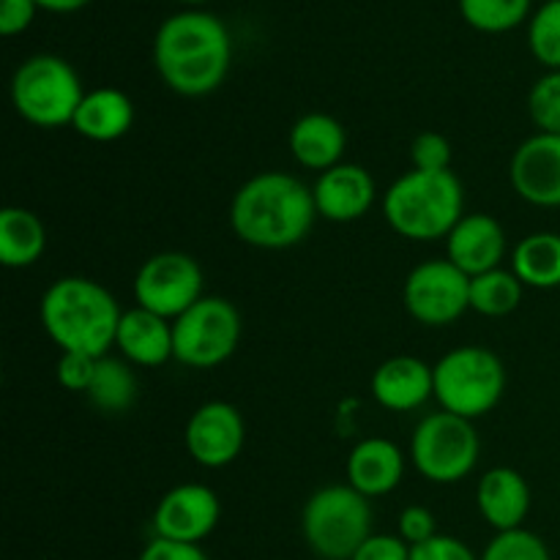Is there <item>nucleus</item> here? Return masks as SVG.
I'll return each instance as SVG.
<instances>
[{
  "instance_id": "f704fd0d",
  "label": "nucleus",
  "mask_w": 560,
  "mask_h": 560,
  "mask_svg": "<svg viewBox=\"0 0 560 560\" xmlns=\"http://www.w3.org/2000/svg\"><path fill=\"white\" fill-rule=\"evenodd\" d=\"M350 560H410V545L399 536L372 534Z\"/></svg>"
},
{
  "instance_id": "58836bf2",
  "label": "nucleus",
  "mask_w": 560,
  "mask_h": 560,
  "mask_svg": "<svg viewBox=\"0 0 560 560\" xmlns=\"http://www.w3.org/2000/svg\"><path fill=\"white\" fill-rule=\"evenodd\" d=\"M184 3H206V0H184Z\"/></svg>"
},
{
  "instance_id": "20e7f679",
  "label": "nucleus",
  "mask_w": 560,
  "mask_h": 560,
  "mask_svg": "<svg viewBox=\"0 0 560 560\" xmlns=\"http://www.w3.org/2000/svg\"><path fill=\"white\" fill-rule=\"evenodd\" d=\"M463 184L452 170L421 173L410 170L383 195V217L388 228L410 241L446 238L465 217Z\"/></svg>"
},
{
  "instance_id": "c85d7f7f",
  "label": "nucleus",
  "mask_w": 560,
  "mask_h": 560,
  "mask_svg": "<svg viewBox=\"0 0 560 560\" xmlns=\"http://www.w3.org/2000/svg\"><path fill=\"white\" fill-rule=\"evenodd\" d=\"M528 113L539 131L560 135V71H550L530 88Z\"/></svg>"
},
{
  "instance_id": "ddd939ff",
  "label": "nucleus",
  "mask_w": 560,
  "mask_h": 560,
  "mask_svg": "<svg viewBox=\"0 0 560 560\" xmlns=\"http://www.w3.org/2000/svg\"><path fill=\"white\" fill-rule=\"evenodd\" d=\"M184 441L197 465L224 468L241 457L246 441L244 416L230 402H206L191 413Z\"/></svg>"
},
{
  "instance_id": "6e6552de",
  "label": "nucleus",
  "mask_w": 560,
  "mask_h": 560,
  "mask_svg": "<svg viewBox=\"0 0 560 560\" xmlns=\"http://www.w3.org/2000/svg\"><path fill=\"white\" fill-rule=\"evenodd\" d=\"M479 435L474 421L441 410L419 421L410 438L416 470L432 485H457L479 463Z\"/></svg>"
},
{
  "instance_id": "0eeeda50",
  "label": "nucleus",
  "mask_w": 560,
  "mask_h": 560,
  "mask_svg": "<svg viewBox=\"0 0 560 560\" xmlns=\"http://www.w3.org/2000/svg\"><path fill=\"white\" fill-rule=\"evenodd\" d=\"M82 91L80 77L58 55H33L11 80V104L16 115L38 129H60L74 120Z\"/></svg>"
},
{
  "instance_id": "f257e3e1",
  "label": "nucleus",
  "mask_w": 560,
  "mask_h": 560,
  "mask_svg": "<svg viewBox=\"0 0 560 560\" xmlns=\"http://www.w3.org/2000/svg\"><path fill=\"white\" fill-rule=\"evenodd\" d=\"M228 27L213 14L184 11L162 22L153 38V63L170 91L180 96H208L230 71Z\"/></svg>"
},
{
  "instance_id": "dca6fc26",
  "label": "nucleus",
  "mask_w": 560,
  "mask_h": 560,
  "mask_svg": "<svg viewBox=\"0 0 560 560\" xmlns=\"http://www.w3.org/2000/svg\"><path fill=\"white\" fill-rule=\"evenodd\" d=\"M315 208L328 222H355L375 202V180L361 164H337L317 178Z\"/></svg>"
},
{
  "instance_id": "e433bc0d",
  "label": "nucleus",
  "mask_w": 560,
  "mask_h": 560,
  "mask_svg": "<svg viewBox=\"0 0 560 560\" xmlns=\"http://www.w3.org/2000/svg\"><path fill=\"white\" fill-rule=\"evenodd\" d=\"M140 560H208L200 545H180V541L153 539L142 550Z\"/></svg>"
},
{
  "instance_id": "c9c22d12",
  "label": "nucleus",
  "mask_w": 560,
  "mask_h": 560,
  "mask_svg": "<svg viewBox=\"0 0 560 560\" xmlns=\"http://www.w3.org/2000/svg\"><path fill=\"white\" fill-rule=\"evenodd\" d=\"M36 9V0H0V33L16 36V33L27 31Z\"/></svg>"
},
{
  "instance_id": "72a5a7b5",
  "label": "nucleus",
  "mask_w": 560,
  "mask_h": 560,
  "mask_svg": "<svg viewBox=\"0 0 560 560\" xmlns=\"http://www.w3.org/2000/svg\"><path fill=\"white\" fill-rule=\"evenodd\" d=\"M410 560H479L465 541L438 534L424 545L410 547Z\"/></svg>"
},
{
  "instance_id": "6ab92c4d",
  "label": "nucleus",
  "mask_w": 560,
  "mask_h": 560,
  "mask_svg": "<svg viewBox=\"0 0 560 560\" xmlns=\"http://www.w3.org/2000/svg\"><path fill=\"white\" fill-rule=\"evenodd\" d=\"M479 512L498 534L523 528L530 512V487L514 468H492L481 476L476 490Z\"/></svg>"
},
{
  "instance_id": "423d86ee",
  "label": "nucleus",
  "mask_w": 560,
  "mask_h": 560,
  "mask_svg": "<svg viewBox=\"0 0 560 560\" xmlns=\"http://www.w3.org/2000/svg\"><path fill=\"white\" fill-rule=\"evenodd\" d=\"M301 530L317 558L350 560L372 536L370 498L350 485L323 487L306 501Z\"/></svg>"
},
{
  "instance_id": "c756f323",
  "label": "nucleus",
  "mask_w": 560,
  "mask_h": 560,
  "mask_svg": "<svg viewBox=\"0 0 560 560\" xmlns=\"http://www.w3.org/2000/svg\"><path fill=\"white\" fill-rule=\"evenodd\" d=\"M481 560H552L545 541L525 528L503 530L487 545Z\"/></svg>"
},
{
  "instance_id": "ea45409f",
  "label": "nucleus",
  "mask_w": 560,
  "mask_h": 560,
  "mask_svg": "<svg viewBox=\"0 0 560 560\" xmlns=\"http://www.w3.org/2000/svg\"><path fill=\"white\" fill-rule=\"evenodd\" d=\"M545 3H550V0H545Z\"/></svg>"
},
{
  "instance_id": "a211bd4d",
  "label": "nucleus",
  "mask_w": 560,
  "mask_h": 560,
  "mask_svg": "<svg viewBox=\"0 0 560 560\" xmlns=\"http://www.w3.org/2000/svg\"><path fill=\"white\" fill-rule=\"evenodd\" d=\"M115 348L135 366H162L173 359V320L135 306L120 317Z\"/></svg>"
},
{
  "instance_id": "2f4dec72",
  "label": "nucleus",
  "mask_w": 560,
  "mask_h": 560,
  "mask_svg": "<svg viewBox=\"0 0 560 560\" xmlns=\"http://www.w3.org/2000/svg\"><path fill=\"white\" fill-rule=\"evenodd\" d=\"M96 364H98V359H93V355L60 353L55 375H58V383L66 388V392L88 394L93 377H96Z\"/></svg>"
},
{
  "instance_id": "2eb2a0df",
  "label": "nucleus",
  "mask_w": 560,
  "mask_h": 560,
  "mask_svg": "<svg viewBox=\"0 0 560 560\" xmlns=\"http://www.w3.org/2000/svg\"><path fill=\"white\" fill-rule=\"evenodd\" d=\"M506 257V230L490 213H468L446 235V260L470 279L501 268Z\"/></svg>"
},
{
  "instance_id": "f8f14e48",
  "label": "nucleus",
  "mask_w": 560,
  "mask_h": 560,
  "mask_svg": "<svg viewBox=\"0 0 560 560\" xmlns=\"http://www.w3.org/2000/svg\"><path fill=\"white\" fill-rule=\"evenodd\" d=\"M222 517V503L217 492L206 485H178L159 501L153 512L156 539L200 545L213 534Z\"/></svg>"
},
{
  "instance_id": "a878e982",
  "label": "nucleus",
  "mask_w": 560,
  "mask_h": 560,
  "mask_svg": "<svg viewBox=\"0 0 560 560\" xmlns=\"http://www.w3.org/2000/svg\"><path fill=\"white\" fill-rule=\"evenodd\" d=\"M523 290L525 284L520 282L517 273L495 268L470 279V310L485 317L512 315L523 301Z\"/></svg>"
},
{
  "instance_id": "5701e85b",
  "label": "nucleus",
  "mask_w": 560,
  "mask_h": 560,
  "mask_svg": "<svg viewBox=\"0 0 560 560\" xmlns=\"http://www.w3.org/2000/svg\"><path fill=\"white\" fill-rule=\"evenodd\" d=\"M47 249L44 222L27 208L9 206L0 211V262L5 268H27Z\"/></svg>"
},
{
  "instance_id": "aec40b11",
  "label": "nucleus",
  "mask_w": 560,
  "mask_h": 560,
  "mask_svg": "<svg viewBox=\"0 0 560 560\" xmlns=\"http://www.w3.org/2000/svg\"><path fill=\"white\" fill-rule=\"evenodd\" d=\"M405 476V457L397 443L366 438L348 457V485L364 498H381L397 490Z\"/></svg>"
},
{
  "instance_id": "4468645a",
  "label": "nucleus",
  "mask_w": 560,
  "mask_h": 560,
  "mask_svg": "<svg viewBox=\"0 0 560 560\" xmlns=\"http://www.w3.org/2000/svg\"><path fill=\"white\" fill-rule=\"evenodd\" d=\"M514 191L539 208H560V135L528 137L509 167Z\"/></svg>"
},
{
  "instance_id": "cd10ccee",
  "label": "nucleus",
  "mask_w": 560,
  "mask_h": 560,
  "mask_svg": "<svg viewBox=\"0 0 560 560\" xmlns=\"http://www.w3.org/2000/svg\"><path fill=\"white\" fill-rule=\"evenodd\" d=\"M534 58L550 71H560V0H550L536 11L528 27Z\"/></svg>"
},
{
  "instance_id": "b1692460",
  "label": "nucleus",
  "mask_w": 560,
  "mask_h": 560,
  "mask_svg": "<svg viewBox=\"0 0 560 560\" xmlns=\"http://www.w3.org/2000/svg\"><path fill=\"white\" fill-rule=\"evenodd\" d=\"M512 271L525 288H560V235L534 233L514 246Z\"/></svg>"
},
{
  "instance_id": "f03ea898",
  "label": "nucleus",
  "mask_w": 560,
  "mask_h": 560,
  "mask_svg": "<svg viewBox=\"0 0 560 560\" xmlns=\"http://www.w3.org/2000/svg\"><path fill=\"white\" fill-rule=\"evenodd\" d=\"M315 195L288 173H260L246 180L230 202V228L257 249L301 244L315 224Z\"/></svg>"
},
{
  "instance_id": "7c9ffc66",
  "label": "nucleus",
  "mask_w": 560,
  "mask_h": 560,
  "mask_svg": "<svg viewBox=\"0 0 560 560\" xmlns=\"http://www.w3.org/2000/svg\"><path fill=\"white\" fill-rule=\"evenodd\" d=\"M410 162L421 173H446L452 170V145L438 131H424L410 145Z\"/></svg>"
},
{
  "instance_id": "7ed1b4c3",
  "label": "nucleus",
  "mask_w": 560,
  "mask_h": 560,
  "mask_svg": "<svg viewBox=\"0 0 560 560\" xmlns=\"http://www.w3.org/2000/svg\"><path fill=\"white\" fill-rule=\"evenodd\" d=\"M42 326L60 353L107 355L120 326L118 301L104 284L85 277H63L42 295Z\"/></svg>"
},
{
  "instance_id": "1a4fd4ad",
  "label": "nucleus",
  "mask_w": 560,
  "mask_h": 560,
  "mask_svg": "<svg viewBox=\"0 0 560 560\" xmlns=\"http://www.w3.org/2000/svg\"><path fill=\"white\" fill-rule=\"evenodd\" d=\"M241 342V315L228 299L202 295L173 320V359L191 370H213L235 353Z\"/></svg>"
},
{
  "instance_id": "f3484780",
  "label": "nucleus",
  "mask_w": 560,
  "mask_h": 560,
  "mask_svg": "<svg viewBox=\"0 0 560 560\" xmlns=\"http://www.w3.org/2000/svg\"><path fill=\"white\" fill-rule=\"evenodd\" d=\"M372 397L381 408L394 413H408L435 397L432 366L413 355H394L383 361L372 375Z\"/></svg>"
},
{
  "instance_id": "4c0bfd02",
  "label": "nucleus",
  "mask_w": 560,
  "mask_h": 560,
  "mask_svg": "<svg viewBox=\"0 0 560 560\" xmlns=\"http://www.w3.org/2000/svg\"><path fill=\"white\" fill-rule=\"evenodd\" d=\"M88 0H36V5H42L47 11H77Z\"/></svg>"
},
{
  "instance_id": "9b49d317",
  "label": "nucleus",
  "mask_w": 560,
  "mask_h": 560,
  "mask_svg": "<svg viewBox=\"0 0 560 560\" xmlns=\"http://www.w3.org/2000/svg\"><path fill=\"white\" fill-rule=\"evenodd\" d=\"M402 301L421 326H448L470 310V277L452 260H427L405 279Z\"/></svg>"
},
{
  "instance_id": "bb28decb",
  "label": "nucleus",
  "mask_w": 560,
  "mask_h": 560,
  "mask_svg": "<svg viewBox=\"0 0 560 560\" xmlns=\"http://www.w3.org/2000/svg\"><path fill=\"white\" fill-rule=\"evenodd\" d=\"M459 11L476 31L503 33L528 16L530 0H459Z\"/></svg>"
},
{
  "instance_id": "39448f33",
  "label": "nucleus",
  "mask_w": 560,
  "mask_h": 560,
  "mask_svg": "<svg viewBox=\"0 0 560 560\" xmlns=\"http://www.w3.org/2000/svg\"><path fill=\"white\" fill-rule=\"evenodd\" d=\"M435 399L446 413L474 421L495 410L506 392V370L492 350L465 345L443 355L435 366Z\"/></svg>"
},
{
  "instance_id": "473e14b6",
  "label": "nucleus",
  "mask_w": 560,
  "mask_h": 560,
  "mask_svg": "<svg viewBox=\"0 0 560 560\" xmlns=\"http://www.w3.org/2000/svg\"><path fill=\"white\" fill-rule=\"evenodd\" d=\"M435 536H438V525L430 509L408 506L402 514H399V539H402L405 545L410 547L424 545V541L435 539Z\"/></svg>"
},
{
  "instance_id": "412c9836",
  "label": "nucleus",
  "mask_w": 560,
  "mask_h": 560,
  "mask_svg": "<svg viewBox=\"0 0 560 560\" xmlns=\"http://www.w3.org/2000/svg\"><path fill=\"white\" fill-rule=\"evenodd\" d=\"M131 124H135V104L118 88L88 91L71 120L77 135L93 142L120 140L131 129Z\"/></svg>"
},
{
  "instance_id": "9d476101",
  "label": "nucleus",
  "mask_w": 560,
  "mask_h": 560,
  "mask_svg": "<svg viewBox=\"0 0 560 560\" xmlns=\"http://www.w3.org/2000/svg\"><path fill=\"white\" fill-rule=\"evenodd\" d=\"M135 299L142 310L164 320H178L202 299L200 266L184 252H162L148 257L135 277Z\"/></svg>"
},
{
  "instance_id": "393cba45",
  "label": "nucleus",
  "mask_w": 560,
  "mask_h": 560,
  "mask_svg": "<svg viewBox=\"0 0 560 560\" xmlns=\"http://www.w3.org/2000/svg\"><path fill=\"white\" fill-rule=\"evenodd\" d=\"M88 397L102 413H126L137 399V377L131 372L129 361L102 355L96 364Z\"/></svg>"
},
{
  "instance_id": "4be33fe9",
  "label": "nucleus",
  "mask_w": 560,
  "mask_h": 560,
  "mask_svg": "<svg viewBox=\"0 0 560 560\" xmlns=\"http://www.w3.org/2000/svg\"><path fill=\"white\" fill-rule=\"evenodd\" d=\"M345 145H348V137H345L342 124L326 113L304 115L290 129V151L295 162L306 170L326 173L342 164L339 159H342Z\"/></svg>"
}]
</instances>
